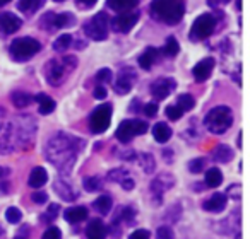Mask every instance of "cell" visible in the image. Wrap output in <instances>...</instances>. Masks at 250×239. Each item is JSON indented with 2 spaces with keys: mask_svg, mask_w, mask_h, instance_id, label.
Listing matches in <instances>:
<instances>
[{
  "mask_svg": "<svg viewBox=\"0 0 250 239\" xmlns=\"http://www.w3.org/2000/svg\"><path fill=\"white\" fill-rule=\"evenodd\" d=\"M151 16L165 24H178L184 18V2L182 0H153L149 7Z\"/></svg>",
  "mask_w": 250,
  "mask_h": 239,
  "instance_id": "3",
  "label": "cell"
},
{
  "mask_svg": "<svg viewBox=\"0 0 250 239\" xmlns=\"http://www.w3.org/2000/svg\"><path fill=\"white\" fill-rule=\"evenodd\" d=\"M212 69H214V58L208 56V58H202L201 62L195 63V67L192 69V75L197 82H204L212 74Z\"/></svg>",
  "mask_w": 250,
  "mask_h": 239,
  "instance_id": "16",
  "label": "cell"
},
{
  "mask_svg": "<svg viewBox=\"0 0 250 239\" xmlns=\"http://www.w3.org/2000/svg\"><path fill=\"white\" fill-rule=\"evenodd\" d=\"M77 65V58L72 55H62L57 56V58H52L43 69V74H45V79L48 80L50 86H62L69 75L74 72Z\"/></svg>",
  "mask_w": 250,
  "mask_h": 239,
  "instance_id": "2",
  "label": "cell"
},
{
  "mask_svg": "<svg viewBox=\"0 0 250 239\" xmlns=\"http://www.w3.org/2000/svg\"><path fill=\"white\" fill-rule=\"evenodd\" d=\"M167 116L170 118V120H178V118H182V114H184V111H182V108L180 106H168L167 108Z\"/></svg>",
  "mask_w": 250,
  "mask_h": 239,
  "instance_id": "45",
  "label": "cell"
},
{
  "mask_svg": "<svg viewBox=\"0 0 250 239\" xmlns=\"http://www.w3.org/2000/svg\"><path fill=\"white\" fill-rule=\"evenodd\" d=\"M83 186L86 188V191H100L103 190V180L100 176H89V178H84L83 181Z\"/></svg>",
  "mask_w": 250,
  "mask_h": 239,
  "instance_id": "35",
  "label": "cell"
},
{
  "mask_svg": "<svg viewBox=\"0 0 250 239\" xmlns=\"http://www.w3.org/2000/svg\"><path fill=\"white\" fill-rule=\"evenodd\" d=\"M225 207H226V195H223V193H214L209 200L204 202V210L212 212V214L223 212Z\"/></svg>",
  "mask_w": 250,
  "mask_h": 239,
  "instance_id": "21",
  "label": "cell"
},
{
  "mask_svg": "<svg viewBox=\"0 0 250 239\" xmlns=\"http://www.w3.org/2000/svg\"><path fill=\"white\" fill-rule=\"evenodd\" d=\"M93 205L101 215H106L108 212L111 210V207H113V202H111V198L108 197V195H101L100 198H96V200H94Z\"/></svg>",
  "mask_w": 250,
  "mask_h": 239,
  "instance_id": "33",
  "label": "cell"
},
{
  "mask_svg": "<svg viewBox=\"0 0 250 239\" xmlns=\"http://www.w3.org/2000/svg\"><path fill=\"white\" fill-rule=\"evenodd\" d=\"M233 156H235V152L228 146H218L214 149V159L219 161V163H229L233 159Z\"/></svg>",
  "mask_w": 250,
  "mask_h": 239,
  "instance_id": "34",
  "label": "cell"
},
{
  "mask_svg": "<svg viewBox=\"0 0 250 239\" xmlns=\"http://www.w3.org/2000/svg\"><path fill=\"white\" fill-rule=\"evenodd\" d=\"M108 31H110V18L104 12H100L94 18H91L89 21L84 24V33L86 36H89L94 41H103L106 39Z\"/></svg>",
  "mask_w": 250,
  "mask_h": 239,
  "instance_id": "7",
  "label": "cell"
},
{
  "mask_svg": "<svg viewBox=\"0 0 250 239\" xmlns=\"http://www.w3.org/2000/svg\"><path fill=\"white\" fill-rule=\"evenodd\" d=\"M36 101H38V104H40V113L42 114L53 113V110H55V101H53L50 96H46V94L42 92L36 96Z\"/></svg>",
  "mask_w": 250,
  "mask_h": 239,
  "instance_id": "30",
  "label": "cell"
},
{
  "mask_svg": "<svg viewBox=\"0 0 250 239\" xmlns=\"http://www.w3.org/2000/svg\"><path fill=\"white\" fill-rule=\"evenodd\" d=\"M63 217L70 224H79V222L87 219V208L86 207H69L63 212Z\"/></svg>",
  "mask_w": 250,
  "mask_h": 239,
  "instance_id": "22",
  "label": "cell"
},
{
  "mask_svg": "<svg viewBox=\"0 0 250 239\" xmlns=\"http://www.w3.org/2000/svg\"><path fill=\"white\" fill-rule=\"evenodd\" d=\"M158 60V50L156 48H153V46H149V48H146L143 52V55L139 56V65H141V69H144V70H151V67H153V63Z\"/></svg>",
  "mask_w": 250,
  "mask_h": 239,
  "instance_id": "25",
  "label": "cell"
},
{
  "mask_svg": "<svg viewBox=\"0 0 250 239\" xmlns=\"http://www.w3.org/2000/svg\"><path fill=\"white\" fill-rule=\"evenodd\" d=\"M173 184H175V180L171 174H161V176L154 178V181L151 183V191H153V195L156 197L158 203L161 202V197H163L165 191L173 186Z\"/></svg>",
  "mask_w": 250,
  "mask_h": 239,
  "instance_id": "17",
  "label": "cell"
},
{
  "mask_svg": "<svg viewBox=\"0 0 250 239\" xmlns=\"http://www.w3.org/2000/svg\"><path fill=\"white\" fill-rule=\"evenodd\" d=\"M55 2H63V0H55Z\"/></svg>",
  "mask_w": 250,
  "mask_h": 239,
  "instance_id": "56",
  "label": "cell"
},
{
  "mask_svg": "<svg viewBox=\"0 0 250 239\" xmlns=\"http://www.w3.org/2000/svg\"><path fill=\"white\" fill-rule=\"evenodd\" d=\"M194 104H195V99L190 96V94H182V96H178V106L182 108V111L192 110Z\"/></svg>",
  "mask_w": 250,
  "mask_h": 239,
  "instance_id": "39",
  "label": "cell"
},
{
  "mask_svg": "<svg viewBox=\"0 0 250 239\" xmlns=\"http://www.w3.org/2000/svg\"><path fill=\"white\" fill-rule=\"evenodd\" d=\"M223 183V174L218 167H211V169L206 173V184L209 188H218Z\"/></svg>",
  "mask_w": 250,
  "mask_h": 239,
  "instance_id": "32",
  "label": "cell"
},
{
  "mask_svg": "<svg viewBox=\"0 0 250 239\" xmlns=\"http://www.w3.org/2000/svg\"><path fill=\"white\" fill-rule=\"evenodd\" d=\"M36 135V122L29 114H21L12 123V144L14 149H28L33 146Z\"/></svg>",
  "mask_w": 250,
  "mask_h": 239,
  "instance_id": "4",
  "label": "cell"
},
{
  "mask_svg": "<svg viewBox=\"0 0 250 239\" xmlns=\"http://www.w3.org/2000/svg\"><path fill=\"white\" fill-rule=\"evenodd\" d=\"M139 18H141L139 12H130V11L122 12V14H118L117 18L111 21V26H113V29L117 33H129L130 29L137 24Z\"/></svg>",
  "mask_w": 250,
  "mask_h": 239,
  "instance_id": "13",
  "label": "cell"
},
{
  "mask_svg": "<svg viewBox=\"0 0 250 239\" xmlns=\"http://www.w3.org/2000/svg\"><path fill=\"white\" fill-rule=\"evenodd\" d=\"M76 22V19H74L72 14H67V12H62V14H55V12H48V14H45L42 18V21H40V24H42L43 29H46V31H55V29H63L67 28V26L74 24Z\"/></svg>",
  "mask_w": 250,
  "mask_h": 239,
  "instance_id": "11",
  "label": "cell"
},
{
  "mask_svg": "<svg viewBox=\"0 0 250 239\" xmlns=\"http://www.w3.org/2000/svg\"><path fill=\"white\" fill-rule=\"evenodd\" d=\"M46 181H48V173L45 171V167H35L29 174L28 184L31 188H42Z\"/></svg>",
  "mask_w": 250,
  "mask_h": 239,
  "instance_id": "23",
  "label": "cell"
},
{
  "mask_svg": "<svg viewBox=\"0 0 250 239\" xmlns=\"http://www.w3.org/2000/svg\"><path fill=\"white\" fill-rule=\"evenodd\" d=\"M42 50V43L35 38H19V39H14L9 48L11 52L12 58L16 62H26V60L33 58L36 53Z\"/></svg>",
  "mask_w": 250,
  "mask_h": 239,
  "instance_id": "6",
  "label": "cell"
},
{
  "mask_svg": "<svg viewBox=\"0 0 250 239\" xmlns=\"http://www.w3.org/2000/svg\"><path fill=\"white\" fill-rule=\"evenodd\" d=\"M9 174V169H4V167H0V180H4L5 176Z\"/></svg>",
  "mask_w": 250,
  "mask_h": 239,
  "instance_id": "53",
  "label": "cell"
},
{
  "mask_svg": "<svg viewBox=\"0 0 250 239\" xmlns=\"http://www.w3.org/2000/svg\"><path fill=\"white\" fill-rule=\"evenodd\" d=\"M106 225L103 224L101 219H93L89 221L86 227V236L87 239H106Z\"/></svg>",
  "mask_w": 250,
  "mask_h": 239,
  "instance_id": "20",
  "label": "cell"
},
{
  "mask_svg": "<svg viewBox=\"0 0 250 239\" xmlns=\"http://www.w3.org/2000/svg\"><path fill=\"white\" fill-rule=\"evenodd\" d=\"M5 219H7L11 224H19L22 219V214L18 207H9L7 212H5Z\"/></svg>",
  "mask_w": 250,
  "mask_h": 239,
  "instance_id": "40",
  "label": "cell"
},
{
  "mask_svg": "<svg viewBox=\"0 0 250 239\" xmlns=\"http://www.w3.org/2000/svg\"><path fill=\"white\" fill-rule=\"evenodd\" d=\"M31 101H33V97H31V94H28V92H21V91H19V92L12 94V104H14L16 108L29 106Z\"/></svg>",
  "mask_w": 250,
  "mask_h": 239,
  "instance_id": "36",
  "label": "cell"
},
{
  "mask_svg": "<svg viewBox=\"0 0 250 239\" xmlns=\"http://www.w3.org/2000/svg\"><path fill=\"white\" fill-rule=\"evenodd\" d=\"M129 239H151V232L147 229H137L136 232L130 234Z\"/></svg>",
  "mask_w": 250,
  "mask_h": 239,
  "instance_id": "47",
  "label": "cell"
},
{
  "mask_svg": "<svg viewBox=\"0 0 250 239\" xmlns=\"http://www.w3.org/2000/svg\"><path fill=\"white\" fill-rule=\"evenodd\" d=\"M171 135H173V132H171V129L167 125V123H156V125H154L153 137L156 142H160V144L168 142V140L171 139Z\"/></svg>",
  "mask_w": 250,
  "mask_h": 239,
  "instance_id": "26",
  "label": "cell"
},
{
  "mask_svg": "<svg viewBox=\"0 0 250 239\" xmlns=\"http://www.w3.org/2000/svg\"><path fill=\"white\" fill-rule=\"evenodd\" d=\"M31 200L35 202V203H45V202L48 200V195H46L45 191H35V193L31 195Z\"/></svg>",
  "mask_w": 250,
  "mask_h": 239,
  "instance_id": "48",
  "label": "cell"
},
{
  "mask_svg": "<svg viewBox=\"0 0 250 239\" xmlns=\"http://www.w3.org/2000/svg\"><path fill=\"white\" fill-rule=\"evenodd\" d=\"M139 166L143 167L146 173H153L154 171V166H156V163H154V157L151 156V154H141L139 157Z\"/></svg>",
  "mask_w": 250,
  "mask_h": 239,
  "instance_id": "38",
  "label": "cell"
},
{
  "mask_svg": "<svg viewBox=\"0 0 250 239\" xmlns=\"http://www.w3.org/2000/svg\"><path fill=\"white\" fill-rule=\"evenodd\" d=\"M96 2H98V0H79V5H81V7H84V9H89V7H93Z\"/></svg>",
  "mask_w": 250,
  "mask_h": 239,
  "instance_id": "51",
  "label": "cell"
},
{
  "mask_svg": "<svg viewBox=\"0 0 250 239\" xmlns=\"http://www.w3.org/2000/svg\"><path fill=\"white\" fill-rule=\"evenodd\" d=\"M7 113L0 108V154H9L14 149L12 144V123L5 120Z\"/></svg>",
  "mask_w": 250,
  "mask_h": 239,
  "instance_id": "12",
  "label": "cell"
},
{
  "mask_svg": "<svg viewBox=\"0 0 250 239\" xmlns=\"http://www.w3.org/2000/svg\"><path fill=\"white\" fill-rule=\"evenodd\" d=\"M209 4L214 5V7H218V5H225L226 2H229V0H208Z\"/></svg>",
  "mask_w": 250,
  "mask_h": 239,
  "instance_id": "52",
  "label": "cell"
},
{
  "mask_svg": "<svg viewBox=\"0 0 250 239\" xmlns=\"http://www.w3.org/2000/svg\"><path fill=\"white\" fill-rule=\"evenodd\" d=\"M72 41H74V39H72V36H70V35L59 36V39L53 43V50H55V52H65V50L72 45Z\"/></svg>",
  "mask_w": 250,
  "mask_h": 239,
  "instance_id": "37",
  "label": "cell"
},
{
  "mask_svg": "<svg viewBox=\"0 0 250 239\" xmlns=\"http://www.w3.org/2000/svg\"><path fill=\"white\" fill-rule=\"evenodd\" d=\"M108 7L117 12H127L132 11L134 7L139 5V0H108Z\"/></svg>",
  "mask_w": 250,
  "mask_h": 239,
  "instance_id": "28",
  "label": "cell"
},
{
  "mask_svg": "<svg viewBox=\"0 0 250 239\" xmlns=\"http://www.w3.org/2000/svg\"><path fill=\"white\" fill-rule=\"evenodd\" d=\"M147 132V123L141 122V120H125V122L120 123V127L117 129V139L120 142L127 144L137 135H143V133Z\"/></svg>",
  "mask_w": 250,
  "mask_h": 239,
  "instance_id": "10",
  "label": "cell"
},
{
  "mask_svg": "<svg viewBox=\"0 0 250 239\" xmlns=\"http://www.w3.org/2000/svg\"><path fill=\"white\" fill-rule=\"evenodd\" d=\"M136 215H137V210L132 205H125V207H122L120 210H118L115 222H124V224H127V225H132L134 222H136Z\"/></svg>",
  "mask_w": 250,
  "mask_h": 239,
  "instance_id": "24",
  "label": "cell"
},
{
  "mask_svg": "<svg viewBox=\"0 0 250 239\" xmlns=\"http://www.w3.org/2000/svg\"><path fill=\"white\" fill-rule=\"evenodd\" d=\"M134 82H136V72L132 69H124L120 74L117 75V80H115L113 87H115V92L118 94H127L130 89H132Z\"/></svg>",
  "mask_w": 250,
  "mask_h": 239,
  "instance_id": "15",
  "label": "cell"
},
{
  "mask_svg": "<svg viewBox=\"0 0 250 239\" xmlns=\"http://www.w3.org/2000/svg\"><path fill=\"white\" fill-rule=\"evenodd\" d=\"M216 29V19L212 14H202L199 16L194 21L190 29V39L192 41H201V39H206L214 33Z\"/></svg>",
  "mask_w": 250,
  "mask_h": 239,
  "instance_id": "8",
  "label": "cell"
},
{
  "mask_svg": "<svg viewBox=\"0 0 250 239\" xmlns=\"http://www.w3.org/2000/svg\"><path fill=\"white\" fill-rule=\"evenodd\" d=\"M111 104H101V106L94 108V111L91 113L89 118V127L93 133H103L108 130L110 127V120H111Z\"/></svg>",
  "mask_w": 250,
  "mask_h": 239,
  "instance_id": "9",
  "label": "cell"
},
{
  "mask_svg": "<svg viewBox=\"0 0 250 239\" xmlns=\"http://www.w3.org/2000/svg\"><path fill=\"white\" fill-rule=\"evenodd\" d=\"M94 97H96V99H104V97H106V89H104V86L103 84H98L96 87H94Z\"/></svg>",
  "mask_w": 250,
  "mask_h": 239,
  "instance_id": "50",
  "label": "cell"
},
{
  "mask_svg": "<svg viewBox=\"0 0 250 239\" xmlns=\"http://www.w3.org/2000/svg\"><path fill=\"white\" fill-rule=\"evenodd\" d=\"M108 180L110 181H115V183H118L120 184L124 190H132L134 188V180H132V176H130V173L127 169H113V171H110L108 173Z\"/></svg>",
  "mask_w": 250,
  "mask_h": 239,
  "instance_id": "19",
  "label": "cell"
},
{
  "mask_svg": "<svg viewBox=\"0 0 250 239\" xmlns=\"http://www.w3.org/2000/svg\"><path fill=\"white\" fill-rule=\"evenodd\" d=\"M9 2H11V0H0V7H2V5H5V4H9Z\"/></svg>",
  "mask_w": 250,
  "mask_h": 239,
  "instance_id": "54",
  "label": "cell"
},
{
  "mask_svg": "<svg viewBox=\"0 0 250 239\" xmlns=\"http://www.w3.org/2000/svg\"><path fill=\"white\" fill-rule=\"evenodd\" d=\"M59 212H60V205L52 203V205H50V207H48V212H46V214L43 215V221H46V222L55 221L57 215H59Z\"/></svg>",
  "mask_w": 250,
  "mask_h": 239,
  "instance_id": "42",
  "label": "cell"
},
{
  "mask_svg": "<svg viewBox=\"0 0 250 239\" xmlns=\"http://www.w3.org/2000/svg\"><path fill=\"white\" fill-rule=\"evenodd\" d=\"M42 239H62V232H60L59 227L52 225V227H48L45 232H43Z\"/></svg>",
  "mask_w": 250,
  "mask_h": 239,
  "instance_id": "43",
  "label": "cell"
},
{
  "mask_svg": "<svg viewBox=\"0 0 250 239\" xmlns=\"http://www.w3.org/2000/svg\"><path fill=\"white\" fill-rule=\"evenodd\" d=\"M156 239H173V231L168 225H161L156 231Z\"/></svg>",
  "mask_w": 250,
  "mask_h": 239,
  "instance_id": "46",
  "label": "cell"
},
{
  "mask_svg": "<svg viewBox=\"0 0 250 239\" xmlns=\"http://www.w3.org/2000/svg\"><path fill=\"white\" fill-rule=\"evenodd\" d=\"M111 79H113V74H111V70H110V69H100V72L96 74L98 84L111 82Z\"/></svg>",
  "mask_w": 250,
  "mask_h": 239,
  "instance_id": "41",
  "label": "cell"
},
{
  "mask_svg": "<svg viewBox=\"0 0 250 239\" xmlns=\"http://www.w3.org/2000/svg\"><path fill=\"white\" fill-rule=\"evenodd\" d=\"M175 87H177L175 79H167V77H161V79L154 80V82L151 84V94H153L158 101H163V99H167L171 92H173Z\"/></svg>",
  "mask_w": 250,
  "mask_h": 239,
  "instance_id": "14",
  "label": "cell"
},
{
  "mask_svg": "<svg viewBox=\"0 0 250 239\" xmlns=\"http://www.w3.org/2000/svg\"><path fill=\"white\" fill-rule=\"evenodd\" d=\"M0 234H2V229H0Z\"/></svg>",
  "mask_w": 250,
  "mask_h": 239,
  "instance_id": "57",
  "label": "cell"
},
{
  "mask_svg": "<svg viewBox=\"0 0 250 239\" xmlns=\"http://www.w3.org/2000/svg\"><path fill=\"white\" fill-rule=\"evenodd\" d=\"M22 21L12 12H2L0 14V31L5 33V35H12L18 29H21Z\"/></svg>",
  "mask_w": 250,
  "mask_h": 239,
  "instance_id": "18",
  "label": "cell"
},
{
  "mask_svg": "<svg viewBox=\"0 0 250 239\" xmlns=\"http://www.w3.org/2000/svg\"><path fill=\"white\" fill-rule=\"evenodd\" d=\"M206 129L211 133L221 135V133L228 132L229 127L233 125V113L228 106H216L206 114Z\"/></svg>",
  "mask_w": 250,
  "mask_h": 239,
  "instance_id": "5",
  "label": "cell"
},
{
  "mask_svg": "<svg viewBox=\"0 0 250 239\" xmlns=\"http://www.w3.org/2000/svg\"><path fill=\"white\" fill-rule=\"evenodd\" d=\"M236 239H242V234H238V236H236Z\"/></svg>",
  "mask_w": 250,
  "mask_h": 239,
  "instance_id": "55",
  "label": "cell"
},
{
  "mask_svg": "<svg viewBox=\"0 0 250 239\" xmlns=\"http://www.w3.org/2000/svg\"><path fill=\"white\" fill-rule=\"evenodd\" d=\"M84 142L74 135L57 133L48 140L45 147V156L62 173H69L77 161V156L83 150Z\"/></svg>",
  "mask_w": 250,
  "mask_h": 239,
  "instance_id": "1",
  "label": "cell"
},
{
  "mask_svg": "<svg viewBox=\"0 0 250 239\" xmlns=\"http://www.w3.org/2000/svg\"><path fill=\"white\" fill-rule=\"evenodd\" d=\"M43 2H45V0H19V2H18V9L21 12H24V14L31 16L33 12H36L40 7H42Z\"/></svg>",
  "mask_w": 250,
  "mask_h": 239,
  "instance_id": "29",
  "label": "cell"
},
{
  "mask_svg": "<svg viewBox=\"0 0 250 239\" xmlns=\"http://www.w3.org/2000/svg\"><path fill=\"white\" fill-rule=\"evenodd\" d=\"M55 190H57V195H60L65 202H72L77 198V193H74L72 186H70L69 183H65L63 180L55 181Z\"/></svg>",
  "mask_w": 250,
  "mask_h": 239,
  "instance_id": "27",
  "label": "cell"
},
{
  "mask_svg": "<svg viewBox=\"0 0 250 239\" xmlns=\"http://www.w3.org/2000/svg\"><path fill=\"white\" fill-rule=\"evenodd\" d=\"M144 113H146V116H149V118L156 116V114H158V106H156V103H147L146 106H144Z\"/></svg>",
  "mask_w": 250,
  "mask_h": 239,
  "instance_id": "49",
  "label": "cell"
},
{
  "mask_svg": "<svg viewBox=\"0 0 250 239\" xmlns=\"http://www.w3.org/2000/svg\"><path fill=\"white\" fill-rule=\"evenodd\" d=\"M206 166V159H202V157H199V159H194L190 161V164H188V169H190V173H201L202 169H204Z\"/></svg>",
  "mask_w": 250,
  "mask_h": 239,
  "instance_id": "44",
  "label": "cell"
},
{
  "mask_svg": "<svg viewBox=\"0 0 250 239\" xmlns=\"http://www.w3.org/2000/svg\"><path fill=\"white\" fill-rule=\"evenodd\" d=\"M161 52H163V55L168 56V58H175V56L178 55V52H180V45H178L177 38H175V36L167 38V43H165Z\"/></svg>",
  "mask_w": 250,
  "mask_h": 239,
  "instance_id": "31",
  "label": "cell"
}]
</instances>
